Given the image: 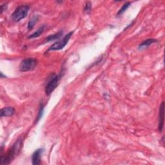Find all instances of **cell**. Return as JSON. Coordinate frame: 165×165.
Masks as SVG:
<instances>
[{"mask_svg": "<svg viewBox=\"0 0 165 165\" xmlns=\"http://www.w3.org/2000/svg\"><path fill=\"white\" fill-rule=\"evenodd\" d=\"M23 145L22 139H18L13 144V146L9 149V150L6 152V154L3 156L2 155L1 163L2 164H10L13 159L19 154V151H21L22 147Z\"/></svg>", "mask_w": 165, "mask_h": 165, "instance_id": "cell-1", "label": "cell"}, {"mask_svg": "<svg viewBox=\"0 0 165 165\" xmlns=\"http://www.w3.org/2000/svg\"><path fill=\"white\" fill-rule=\"evenodd\" d=\"M29 9L30 7L28 5L19 6L12 14V19L15 22H20L27 17L29 11Z\"/></svg>", "mask_w": 165, "mask_h": 165, "instance_id": "cell-2", "label": "cell"}, {"mask_svg": "<svg viewBox=\"0 0 165 165\" xmlns=\"http://www.w3.org/2000/svg\"><path fill=\"white\" fill-rule=\"evenodd\" d=\"M61 75H56L55 74H52L47 82L45 86V92L47 95L49 96L57 88L59 82L60 81Z\"/></svg>", "mask_w": 165, "mask_h": 165, "instance_id": "cell-3", "label": "cell"}, {"mask_svg": "<svg viewBox=\"0 0 165 165\" xmlns=\"http://www.w3.org/2000/svg\"><path fill=\"white\" fill-rule=\"evenodd\" d=\"M37 61L35 58L29 57L24 59L19 65V70L21 72H29L34 70L37 66Z\"/></svg>", "mask_w": 165, "mask_h": 165, "instance_id": "cell-4", "label": "cell"}, {"mask_svg": "<svg viewBox=\"0 0 165 165\" xmlns=\"http://www.w3.org/2000/svg\"><path fill=\"white\" fill-rule=\"evenodd\" d=\"M74 32L71 31L69 32L67 35H65L64 37L61 39L60 41H57L54 43L53 45H51V47L48 49L47 51H50V50H61L63 49L66 45H67L69 43L70 39L71 36L73 34Z\"/></svg>", "mask_w": 165, "mask_h": 165, "instance_id": "cell-5", "label": "cell"}, {"mask_svg": "<svg viewBox=\"0 0 165 165\" xmlns=\"http://www.w3.org/2000/svg\"><path fill=\"white\" fill-rule=\"evenodd\" d=\"M164 102H162L159 112V121H158V129L159 132H162L164 127Z\"/></svg>", "mask_w": 165, "mask_h": 165, "instance_id": "cell-6", "label": "cell"}, {"mask_svg": "<svg viewBox=\"0 0 165 165\" xmlns=\"http://www.w3.org/2000/svg\"><path fill=\"white\" fill-rule=\"evenodd\" d=\"M43 152V148H39L36 150L34 153L32 154V164L34 165H38L40 164L41 163V155Z\"/></svg>", "mask_w": 165, "mask_h": 165, "instance_id": "cell-7", "label": "cell"}, {"mask_svg": "<svg viewBox=\"0 0 165 165\" xmlns=\"http://www.w3.org/2000/svg\"><path fill=\"white\" fill-rule=\"evenodd\" d=\"M15 109L13 107H5L1 110V117H10L14 115Z\"/></svg>", "mask_w": 165, "mask_h": 165, "instance_id": "cell-8", "label": "cell"}, {"mask_svg": "<svg viewBox=\"0 0 165 165\" xmlns=\"http://www.w3.org/2000/svg\"><path fill=\"white\" fill-rule=\"evenodd\" d=\"M157 42V40L155 39H148L147 40L143 41L139 45V50H143L144 49H146L150 46L151 44Z\"/></svg>", "mask_w": 165, "mask_h": 165, "instance_id": "cell-9", "label": "cell"}, {"mask_svg": "<svg viewBox=\"0 0 165 165\" xmlns=\"http://www.w3.org/2000/svg\"><path fill=\"white\" fill-rule=\"evenodd\" d=\"M63 34V31H59L57 33H56V34H54L49 36L47 38L45 39V42H50V41H55L56 40V39L60 38Z\"/></svg>", "mask_w": 165, "mask_h": 165, "instance_id": "cell-10", "label": "cell"}, {"mask_svg": "<svg viewBox=\"0 0 165 165\" xmlns=\"http://www.w3.org/2000/svg\"><path fill=\"white\" fill-rule=\"evenodd\" d=\"M39 19V16L37 15H34L33 16L32 18L30 19V21L29 22V23H28V29L29 30H32L33 28H34V25H36V23H37V20Z\"/></svg>", "mask_w": 165, "mask_h": 165, "instance_id": "cell-11", "label": "cell"}, {"mask_svg": "<svg viewBox=\"0 0 165 165\" xmlns=\"http://www.w3.org/2000/svg\"><path fill=\"white\" fill-rule=\"evenodd\" d=\"M44 29H45L44 26H43V27H41L40 28H39L36 32H34L32 34H31L29 36V39H33V38L38 37L39 36L43 34V32L44 31Z\"/></svg>", "mask_w": 165, "mask_h": 165, "instance_id": "cell-12", "label": "cell"}, {"mask_svg": "<svg viewBox=\"0 0 165 165\" xmlns=\"http://www.w3.org/2000/svg\"><path fill=\"white\" fill-rule=\"evenodd\" d=\"M130 4L131 3L130 2H127V3H125L123 6H122V7L120 9V10L118 11L117 12V16H120L122 14H123V13L126 11L128 8L129 7V6H130Z\"/></svg>", "mask_w": 165, "mask_h": 165, "instance_id": "cell-13", "label": "cell"}, {"mask_svg": "<svg viewBox=\"0 0 165 165\" xmlns=\"http://www.w3.org/2000/svg\"><path fill=\"white\" fill-rule=\"evenodd\" d=\"M91 8H92V4L90 2H88L85 3L84 5V11L87 13V14H89L90 10H91Z\"/></svg>", "mask_w": 165, "mask_h": 165, "instance_id": "cell-14", "label": "cell"}, {"mask_svg": "<svg viewBox=\"0 0 165 165\" xmlns=\"http://www.w3.org/2000/svg\"><path fill=\"white\" fill-rule=\"evenodd\" d=\"M43 104H41V107L40 108H39V112H38V115H37V120H36V123H37L39 121V120H40V119L43 116Z\"/></svg>", "mask_w": 165, "mask_h": 165, "instance_id": "cell-15", "label": "cell"}, {"mask_svg": "<svg viewBox=\"0 0 165 165\" xmlns=\"http://www.w3.org/2000/svg\"><path fill=\"white\" fill-rule=\"evenodd\" d=\"M6 9H7V4L6 3H5V4H3L1 5V13L2 14L4 11H6Z\"/></svg>", "mask_w": 165, "mask_h": 165, "instance_id": "cell-16", "label": "cell"}]
</instances>
